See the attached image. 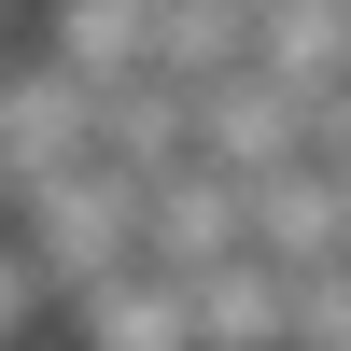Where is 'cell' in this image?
I'll return each mask as SVG.
<instances>
[{"label":"cell","mask_w":351,"mask_h":351,"mask_svg":"<svg viewBox=\"0 0 351 351\" xmlns=\"http://www.w3.org/2000/svg\"><path fill=\"white\" fill-rule=\"evenodd\" d=\"M14 239L43 253V267H56V295L84 309L99 281H127V267H141V183H127V169H84V183L28 197V211H14Z\"/></svg>","instance_id":"6da1fadb"},{"label":"cell","mask_w":351,"mask_h":351,"mask_svg":"<svg viewBox=\"0 0 351 351\" xmlns=\"http://www.w3.org/2000/svg\"><path fill=\"white\" fill-rule=\"evenodd\" d=\"M71 337L84 351H211V337H197V281H169V267L99 281V295L71 309Z\"/></svg>","instance_id":"7a4b0ae2"},{"label":"cell","mask_w":351,"mask_h":351,"mask_svg":"<svg viewBox=\"0 0 351 351\" xmlns=\"http://www.w3.org/2000/svg\"><path fill=\"white\" fill-rule=\"evenodd\" d=\"M197 337H211V351H295V281H281L267 253L211 267V281H197Z\"/></svg>","instance_id":"3957f363"},{"label":"cell","mask_w":351,"mask_h":351,"mask_svg":"<svg viewBox=\"0 0 351 351\" xmlns=\"http://www.w3.org/2000/svg\"><path fill=\"white\" fill-rule=\"evenodd\" d=\"M56 309H71V295H56V267L0 225V351H43V337H56Z\"/></svg>","instance_id":"277c9868"},{"label":"cell","mask_w":351,"mask_h":351,"mask_svg":"<svg viewBox=\"0 0 351 351\" xmlns=\"http://www.w3.org/2000/svg\"><path fill=\"white\" fill-rule=\"evenodd\" d=\"M0 56H43V0H0Z\"/></svg>","instance_id":"5b68a950"},{"label":"cell","mask_w":351,"mask_h":351,"mask_svg":"<svg viewBox=\"0 0 351 351\" xmlns=\"http://www.w3.org/2000/svg\"><path fill=\"white\" fill-rule=\"evenodd\" d=\"M0 99H14V56H0Z\"/></svg>","instance_id":"8992f818"},{"label":"cell","mask_w":351,"mask_h":351,"mask_svg":"<svg viewBox=\"0 0 351 351\" xmlns=\"http://www.w3.org/2000/svg\"><path fill=\"white\" fill-rule=\"evenodd\" d=\"M0 225H14V211H0Z\"/></svg>","instance_id":"52a82bcc"}]
</instances>
